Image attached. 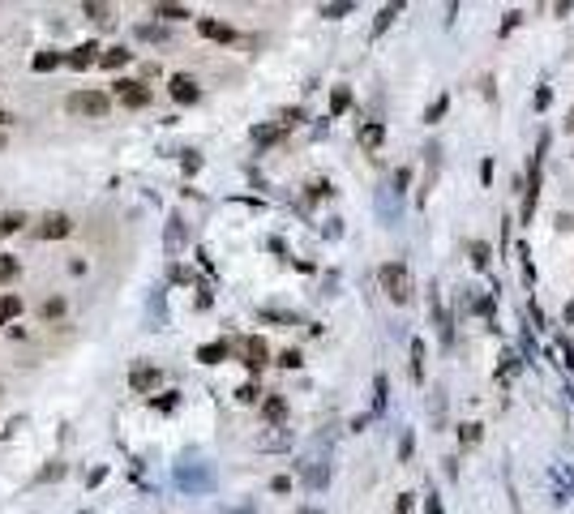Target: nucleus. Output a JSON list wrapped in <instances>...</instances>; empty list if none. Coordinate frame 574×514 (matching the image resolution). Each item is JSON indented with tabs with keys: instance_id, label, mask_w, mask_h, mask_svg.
Returning <instances> with one entry per match:
<instances>
[{
	"instance_id": "nucleus-1",
	"label": "nucleus",
	"mask_w": 574,
	"mask_h": 514,
	"mask_svg": "<svg viewBox=\"0 0 574 514\" xmlns=\"http://www.w3.org/2000/svg\"><path fill=\"white\" fill-rule=\"evenodd\" d=\"M377 279H382V287H386V296H390L395 305H407V300H412V275H407L403 262H386Z\"/></svg>"
},
{
	"instance_id": "nucleus-2",
	"label": "nucleus",
	"mask_w": 574,
	"mask_h": 514,
	"mask_svg": "<svg viewBox=\"0 0 574 514\" xmlns=\"http://www.w3.org/2000/svg\"><path fill=\"white\" fill-rule=\"evenodd\" d=\"M73 116H107V107H112V99L103 94V90H77V94H69V103H64Z\"/></svg>"
},
{
	"instance_id": "nucleus-3",
	"label": "nucleus",
	"mask_w": 574,
	"mask_h": 514,
	"mask_svg": "<svg viewBox=\"0 0 574 514\" xmlns=\"http://www.w3.org/2000/svg\"><path fill=\"white\" fill-rule=\"evenodd\" d=\"M69 232H73V219L60 214V210H51V214H43V219L34 223V236H39V240H60V236H69Z\"/></svg>"
},
{
	"instance_id": "nucleus-4",
	"label": "nucleus",
	"mask_w": 574,
	"mask_h": 514,
	"mask_svg": "<svg viewBox=\"0 0 574 514\" xmlns=\"http://www.w3.org/2000/svg\"><path fill=\"white\" fill-rule=\"evenodd\" d=\"M116 94H120L124 107H146L150 103V90L142 81H116Z\"/></svg>"
},
{
	"instance_id": "nucleus-5",
	"label": "nucleus",
	"mask_w": 574,
	"mask_h": 514,
	"mask_svg": "<svg viewBox=\"0 0 574 514\" xmlns=\"http://www.w3.org/2000/svg\"><path fill=\"white\" fill-rule=\"evenodd\" d=\"M129 386H133L137 395H150V390L159 386V369H154V365H137V369L129 373Z\"/></svg>"
},
{
	"instance_id": "nucleus-6",
	"label": "nucleus",
	"mask_w": 574,
	"mask_h": 514,
	"mask_svg": "<svg viewBox=\"0 0 574 514\" xmlns=\"http://www.w3.org/2000/svg\"><path fill=\"white\" fill-rule=\"evenodd\" d=\"M197 30H202V39H214V43H232V39H236V30H232L227 21H214V17H202Z\"/></svg>"
},
{
	"instance_id": "nucleus-7",
	"label": "nucleus",
	"mask_w": 574,
	"mask_h": 514,
	"mask_svg": "<svg viewBox=\"0 0 574 514\" xmlns=\"http://www.w3.org/2000/svg\"><path fill=\"white\" fill-rule=\"evenodd\" d=\"M167 90H172V99H176V103H197V94H202V90H197V81H193V77H184V73H176Z\"/></svg>"
},
{
	"instance_id": "nucleus-8",
	"label": "nucleus",
	"mask_w": 574,
	"mask_h": 514,
	"mask_svg": "<svg viewBox=\"0 0 574 514\" xmlns=\"http://www.w3.org/2000/svg\"><path fill=\"white\" fill-rule=\"evenodd\" d=\"M382 142H386V124L382 120H365L360 124V146L373 154V150H382Z\"/></svg>"
},
{
	"instance_id": "nucleus-9",
	"label": "nucleus",
	"mask_w": 574,
	"mask_h": 514,
	"mask_svg": "<svg viewBox=\"0 0 574 514\" xmlns=\"http://www.w3.org/2000/svg\"><path fill=\"white\" fill-rule=\"evenodd\" d=\"M240 352H244V365H249L253 373L266 365V343H262V339H244V343H240Z\"/></svg>"
},
{
	"instance_id": "nucleus-10",
	"label": "nucleus",
	"mask_w": 574,
	"mask_h": 514,
	"mask_svg": "<svg viewBox=\"0 0 574 514\" xmlns=\"http://www.w3.org/2000/svg\"><path fill=\"white\" fill-rule=\"evenodd\" d=\"M99 60V43H81L77 51H69V69H90Z\"/></svg>"
},
{
	"instance_id": "nucleus-11",
	"label": "nucleus",
	"mask_w": 574,
	"mask_h": 514,
	"mask_svg": "<svg viewBox=\"0 0 574 514\" xmlns=\"http://www.w3.org/2000/svg\"><path fill=\"white\" fill-rule=\"evenodd\" d=\"M99 64H103V69H124V64H129V51H124V47H107V51L99 56Z\"/></svg>"
},
{
	"instance_id": "nucleus-12",
	"label": "nucleus",
	"mask_w": 574,
	"mask_h": 514,
	"mask_svg": "<svg viewBox=\"0 0 574 514\" xmlns=\"http://www.w3.org/2000/svg\"><path fill=\"white\" fill-rule=\"evenodd\" d=\"M227 356V343H206V347H197V360L202 365H219Z\"/></svg>"
},
{
	"instance_id": "nucleus-13",
	"label": "nucleus",
	"mask_w": 574,
	"mask_h": 514,
	"mask_svg": "<svg viewBox=\"0 0 574 514\" xmlns=\"http://www.w3.org/2000/svg\"><path fill=\"white\" fill-rule=\"evenodd\" d=\"M412 377L425 382V343L420 339H412Z\"/></svg>"
},
{
	"instance_id": "nucleus-14",
	"label": "nucleus",
	"mask_w": 574,
	"mask_h": 514,
	"mask_svg": "<svg viewBox=\"0 0 574 514\" xmlns=\"http://www.w3.org/2000/svg\"><path fill=\"white\" fill-rule=\"evenodd\" d=\"M17 313H21V300H17V296H0V326L13 322Z\"/></svg>"
},
{
	"instance_id": "nucleus-15",
	"label": "nucleus",
	"mask_w": 574,
	"mask_h": 514,
	"mask_svg": "<svg viewBox=\"0 0 574 514\" xmlns=\"http://www.w3.org/2000/svg\"><path fill=\"white\" fill-rule=\"evenodd\" d=\"M154 13H159L163 21H180V17H189V9H184V4H154Z\"/></svg>"
},
{
	"instance_id": "nucleus-16",
	"label": "nucleus",
	"mask_w": 574,
	"mask_h": 514,
	"mask_svg": "<svg viewBox=\"0 0 574 514\" xmlns=\"http://www.w3.org/2000/svg\"><path fill=\"white\" fill-rule=\"evenodd\" d=\"M26 223V214H17V210H9V214H0V236H13L17 227Z\"/></svg>"
},
{
	"instance_id": "nucleus-17",
	"label": "nucleus",
	"mask_w": 574,
	"mask_h": 514,
	"mask_svg": "<svg viewBox=\"0 0 574 514\" xmlns=\"http://www.w3.org/2000/svg\"><path fill=\"white\" fill-rule=\"evenodd\" d=\"M395 17H399V4H386V9L377 13V21H373V34H382V30H386V26L395 21Z\"/></svg>"
},
{
	"instance_id": "nucleus-18",
	"label": "nucleus",
	"mask_w": 574,
	"mask_h": 514,
	"mask_svg": "<svg viewBox=\"0 0 574 514\" xmlns=\"http://www.w3.org/2000/svg\"><path fill=\"white\" fill-rule=\"evenodd\" d=\"M56 64H60V56H56V51H39V56H34V73H51Z\"/></svg>"
},
{
	"instance_id": "nucleus-19",
	"label": "nucleus",
	"mask_w": 574,
	"mask_h": 514,
	"mask_svg": "<svg viewBox=\"0 0 574 514\" xmlns=\"http://www.w3.org/2000/svg\"><path fill=\"white\" fill-rule=\"evenodd\" d=\"M347 103H352V94H347V86H339V90H335V99H330V112L339 116V112H347Z\"/></svg>"
},
{
	"instance_id": "nucleus-20",
	"label": "nucleus",
	"mask_w": 574,
	"mask_h": 514,
	"mask_svg": "<svg viewBox=\"0 0 574 514\" xmlns=\"http://www.w3.org/2000/svg\"><path fill=\"white\" fill-rule=\"evenodd\" d=\"M279 133H283V129H270V124H262V129H253V142L270 146V142H279Z\"/></svg>"
},
{
	"instance_id": "nucleus-21",
	"label": "nucleus",
	"mask_w": 574,
	"mask_h": 514,
	"mask_svg": "<svg viewBox=\"0 0 574 514\" xmlns=\"http://www.w3.org/2000/svg\"><path fill=\"white\" fill-rule=\"evenodd\" d=\"M287 416V403L283 399H266V420H283Z\"/></svg>"
},
{
	"instance_id": "nucleus-22",
	"label": "nucleus",
	"mask_w": 574,
	"mask_h": 514,
	"mask_svg": "<svg viewBox=\"0 0 574 514\" xmlns=\"http://www.w3.org/2000/svg\"><path fill=\"white\" fill-rule=\"evenodd\" d=\"M81 9H86V13H90L94 21H103V26L112 21V9H107V4H81Z\"/></svg>"
},
{
	"instance_id": "nucleus-23",
	"label": "nucleus",
	"mask_w": 574,
	"mask_h": 514,
	"mask_svg": "<svg viewBox=\"0 0 574 514\" xmlns=\"http://www.w3.org/2000/svg\"><path fill=\"white\" fill-rule=\"evenodd\" d=\"M257 395H262V390H257V382H244V386L236 390V399H240V403H257Z\"/></svg>"
},
{
	"instance_id": "nucleus-24",
	"label": "nucleus",
	"mask_w": 574,
	"mask_h": 514,
	"mask_svg": "<svg viewBox=\"0 0 574 514\" xmlns=\"http://www.w3.org/2000/svg\"><path fill=\"white\" fill-rule=\"evenodd\" d=\"M60 476H64V463H47V468L39 472V480H43V485H47V480H60Z\"/></svg>"
},
{
	"instance_id": "nucleus-25",
	"label": "nucleus",
	"mask_w": 574,
	"mask_h": 514,
	"mask_svg": "<svg viewBox=\"0 0 574 514\" xmlns=\"http://www.w3.org/2000/svg\"><path fill=\"white\" fill-rule=\"evenodd\" d=\"M13 275H17V262H13V257H4V253H0V283H9V279H13Z\"/></svg>"
},
{
	"instance_id": "nucleus-26",
	"label": "nucleus",
	"mask_w": 574,
	"mask_h": 514,
	"mask_svg": "<svg viewBox=\"0 0 574 514\" xmlns=\"http://www.w3.org/2000/svg\"><path fill=\"white\" fill-rule=\"evenodd\" d=\"M180 240H184V232H180V223L172 219V227H167V249H180Z\"/></svg>"
},
{
	"instance_id": "nucleus-27",
	"label": "nucleus",
	"mask_w": 574,
	"mask_h": 514,
	"mask_svg": "<svg viewBox=\"0 0 574 514\" xmlns=\"http://www.w3.org/2000/svg\"><path fill=\"white\" fill-rule=\"evenodd\" d=\"M326 193H330L326 180H313V184H309V202H317V197H326Z\"/></svg>"
},
{
	"instance_id": "nucleus-28",
	"label": "nucleus",
	"mask_w": 574,
	"mask_h": 514,
	"mask_svg": "<svg viewBox=\"0 0 574 514\" xmlns=\"http://www.w3.org/2000/svg\"><path fill=\"white\" fill-rule=\"evenodd\" d=\"M352 4H322V17H343Z\"/></svg>"
},
{
	"instance_id": "nucleus-29",
	"label": "nucleus",
	"mask_w": 574,
	"mask_h": 514,
	"mask_svg": "<svg viewBox=\"0 0 574 514\" xmlns=\"http://www.w3.org/2000/svg\"><path fill=\"white\" fill-rule=\"evenodd\" d=\"M472 262H476V266H489V249H485V244H472Z\"/></svg>"
},
{
	"instance_id": "nucleus-30",
	"label": "nucleus",
	"mask_w": 574,
	"mask_h": 514,
	"mask_svg": "<svg viewBox=\"0 0 574 514\" xmlns=\"http://www.w3.org/2000/svg\"><path fill=\"white\" fill-rule=\"evenodd\" d=\"M279 365H283V369H300V352H283Z\"/></svg>"
},
{
	"instance_id": "nucleus-31",
	"label": "nucleus",
	"mask_w": 574,
	"mask_h": 514,
	"mask_svg": "<svg viewBox=\"0 0 574 514\" xmlns=\"http://www.w3.org/2000/svg\"><path fill=\"white\" fill-rule=\"evenodd\" d=\"M446 103H450V99H446V94H442V99H437V103H433V107H429V116H425V120H437V116H442V112H446Z\"/></svg>"
},
{
	"instance_id": "nucleus-32",
	"label": "nucleus",
	"mask_w": 574,
	"mask_h": 514,
	"mask_svg": "<svg viewBox=\"0 0 574 514\" xmlns=\"http://www.w3.org/2000/svg\"><path fill=\"white\" fill-rule=\"evenodd\" d=\"M279 120H283V124H296V120H300V107H287V112H279Z\"/></svg>"
},
{
	"instance_id": "nucleus-33",
	"label": "nucleus",
	"mask_w": 574,
	"mask_h": 514,
	"mask_svg": "<svg viewBox=\"0 0 574 514\" xmlns=\"http://www.w3.org/2000/svg\"><path fill=\"white\" fill-rule=\"evenodd\" d=\"M137 34H142V39H163V30H159V26H142Z\"/></svg>"
},
{
	"instance_id": "nucleus-34",
	"label": "nucleus",
	"mask_w": 574,
	"mask_h": 514,
	"mask_svg": "<svg viewBox=\"0 0 574 514\" xmlns=\"http://www.w3.org/2000/svg\"><path fill=\"white\" fill-rule=\"evenodd\" d=\"M480 438V425H463V442H476Z\"/></svg>"
},
{
	"instance_id": "nucleus-35",
	"label": "nucleus",
	"mask_w": 574,
	"mask_h": 514,
	"mask_svg": "<svg viewBox=\"0 0 574 514\" xmlns=\"http://www.w3.org/2000/svg\"><path fill=\"white\" fill-rule=\"evenodd\" d=\"M566 129H574V112H570V120H566Z\"/></svg>"
},
{
	"instance_id": "nucleus-36",
	"label": "nucleus",
	"mask_w": 574,
	"mask_h": 514,
	"mask_svg": "<svg viewBox=\"0 0 574 514\" xmlns=\"http://www.w3.org/2000/svg\"><path fill=\"white\" fill-rule=\"evenodd\" d=\"M0 146H4V133H0Z\"/></svg>"
}]
</instances>
